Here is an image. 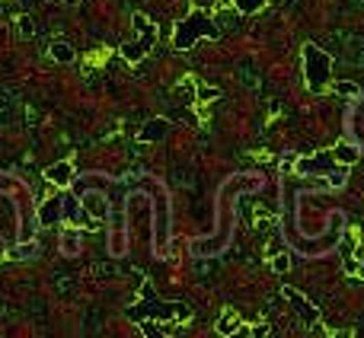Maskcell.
I'll return each instance as SVG.
<instances>
[{"mask_svg": "<svg viewBox=\"0 0 364 338\" xmlns=\"http://www.w3.org/2000/svg\"><path fill=\"white\" fill-rule=\"evenodd\" d=\"M125 316L134 322H144V319H154V322H186L192 319V310H189V303H167L160 300L157 291H154V284L144 281L141 284V303L128 306Z\"/></svg>", "mask_w": 364, "mask_h": 338, "instance_id": "cell-1", "label": "cell"}, {"mask_svg": "<svg viewBox=\"0 0 364 338\" xmlns=\"http://www.w3.org/2000/svg\"><path fill=\"white\" fill-rule=\"evenodd\" d=\"M198 38H221V26L208 16L205 10H192L186 19L176 23V32H173V45L179 51H186L198 42Z\"/></svg>", "mask_w": 364, "mask_h": 338, "instance_id": "cell-2", "label": "cell"}, {"mask_svg": "<svg viewBox=\"0 0 364 338\" xmlns=\"http://www.w3.org/2000/svg\"><path fill=\"white\" fill-rule=\"evenodd\" d=\"M300 55H304V83H307V90L319 93L329 83V77H332V55H326L313 42H307L300 48Z\"/></svg>", "mask_w": 364, "mask_h": 338, "instance_id": "cell-3", "label": "cell"}, {"mask_svg": "<svg viewBox=\"0 0 364 338\" xmlns=\"http://www.w3.org/2000/svg\"><path fill=\"white\" fill-rule=\"evenodd\" d=\"M134 29H138L141 36L138 42H128V45H121V58L128 61V64H138V61H144L147 58V51L154 48V42H157V26L150 23L147 16H134Z\"/></svg>", "mask_w": 364, "mask_h": 338, "instance_id": "cell-4", "label": "cell"}, {"mask_svg": "<svg viewBox=\"0 0 364 338\" xmlns=\"http://www.w3.org/2000/svg\"><path fill=\"white\" fill-rule=\"evenodd\" d=\"M281 297L291 303V310L300 316V322H307V326H317L319 322V306L317 303H310L298 287H281Z\"/></svg>", "mask_w": 364, "mask_h": 338, "instance_id": "cell-5", "label": "cell"}, {"mask_svg": "<svg viewBox=\"0 0 364 338\" xmlns=\"http://www.w3.org/2000/svg\"><path fill=\"white\" fill-rule=\"evenodd\" d=\"M332 169H336V160H332V154H326V150H317V154L298 160L300 176H329Z\"/></svg>", "mask_w": 364, "mask_h": 338, "instance_id": "cell-6", "label": "cell"}, {"mask_svg": "<svg viewBox=\"0 0 364 338\" xmlns=\"http://www.w3.org/2000/svg\"><path fill=\"white\" fill-rule=\"evenodd\" d=\"M61 217H64V195H51L48 202L38 204V224L42 227H55Z\"/></svg>", "mask_w": 364, "mask_h": 338, "instance_id": "cell-7", "label": "cell"}, {"mask_svg": "<svg viewBox=\"0 0 364 338\" xmlns=\"http://www.w3.org/2000/svg\"><path fill=\"white\" fill-rule=\"evenodd\" d=\"M45 179L51 185H58V189H67V185L77 179V173H74V163H67V160H61V163H51L45 169Z\"/></svg>", "mask_w": 364, "mask_h": 338, "instance_id": "cell-8", "label": "cell"}, {"mask_svg": "<svg viewBox=\"0 0 364 338\" xmlns=\"http://www.w3.org/2000/svg\"><path fill=\"white\" fill-rule=\"evenodd\" d=\"M167 134H169V121L167 119H147V125L141 128L138 141L141 144H157V141H163Z\"/></svg>", "mask_w": 364, "mask_h": 338, "instance_id": "cell-9", "label": "cell"}, {"mask_svg": "<svg viewBox=\"0 0 364 338\" xmlns=\"http://www.w3.org/2000/svg\"><path fill=\"white\" fill-rule=\"evenodd\" d=\"M215 332H217L221 338L236 335V332H240V319H236V313H224V316L215 322Z\"/></svg>", "mask_w": 364, "mask_h": 338, "instance_id": "cell-10", "label": "cell"}, {"mask_svg": "<svg viewBox=\"0 0 364 338\" xmlns=\"http://www.w3.org/2000/svg\"><path fill=\"white\" fill-rule=\"evenodd\" d=\"M48 51H51V58H55L58 64H71V61H74V48L67 45V42H51Z\"/></svg>", "mask_w": 364, "mask_h": 338, "instance_id": "cell-11", "label": "cell"}, {"mask_svg": "<svg viewBox=\"0 0 364 338\" xmlns=\"http://www.w3.org/2000/svg\"><path fill=\"white\" fill-rule=\"evenodd\" d=\"M84 210H93L96 217H106V214H109L103 195H84Z\"/></svg>", "mask_w": 364, "mask_h": 338, "instance_id": "cell-12", "label": "cell"}, {"mask_svg": "<svg viewBox=\"0 0 364 338\" xmlns=\"http://www.w3.org/2000/svg\"><path fill=\"white\" fill-rule=\"evenodd\" d=\"M332 160L342 163V166H352L358 160V150H355V147H348V144H339L336 150H332Z\"/></svg>", "mask_w": 364, "mask_h": 338, "instance_id": "cell-13", "label": "cell"}, {"mask_svg": "<svg viewBox=\"0 0 364 338\" xmlns=\"http://www.w3.org/2000/svg\"><path fill=\"white\" fill-rule=\"evenodd\" d=\"M61 246H64V256H77L80 252V233L77 230H67L61 237Z\"/></svg>", "mask_w": 364, "mask_h": 338, "instance_id": "cell-14", "label": "cell"}, {"mask_svg": "<svg viewBox=\"0 0 364 338\" xmlns=\"http://www.w3.org/2000/svg\"><path fill=\"white\" fill-rule=\"evenodd\" d=\"M265 3H269V0H234L236 13H243V16H252V13H259Z\"/></svg>", "mask_w": 364, "mask_h": 338, "instance_id": "cell-15", "label": "cell"}, {"mask_svg": "<svg viewBox=\"0 0 364 338\" xmlns=\"http://www.w3.org/2000/svg\"><path fill=\"white\" fill-rule=\"evenodd\" d=\"M10 256H13V258H32V256H38V243H36V239H26V243H19V249H10Z\"/></svg>", "mask_w": 364, "mask_h": 338, "instance_id": "cell-16", "label": "cell"}, {"mask_svg": "<svg viewBox=\"0 0 364 338\" xmlns=\"http://www.w3.org/2000/svg\"><path fill=\"white\" fill-rule=\"evenodd\" d=\"M271 271L275 274L291 271V256L288 252H271Z\"/></svg>", "mask_w": 364, "mask_h": 338, "instance_id": "cell-17", "label": "cell"}, {"mask_svg": "<svg viewBox=\"0 0 364 338\" xmlns=\"http://www.w3.org/2000/svg\"><path fill=\"white\" fill-rule=\"evenodd\" d=\"M332 90H336L339 96H358V93H361V86H358V83H352V80H336V83H332Z\"/></svg>", "mask_w": 364, "mask_h": 338, "instance_id": "cell-18", "label": "cell"}, {"mask_svg": "<svg viewBox=\"0 0 364 338\" xmlns=\"http://www.w3.org/2000/svg\"><path fill=\"white\" fill-rule=\"evenodd\" d=\"M138 326H141V332H144V338H167V332L160 329L154 319H144V322H138Z\"/></svg>", "mask_w": 364, "mask_h": 338, "instance_id": "cell-19", "label": "cell"}, {"mask_svg": "<svg viewBox=\"0 0 364 338\" xmlns=\"http://www.w3.org/2000/svg\"><path fill=\"white\" fill-rule=\"evenodd\" d=\"M19 32H23V38H32L36 29H32V19H29V16H19Z\"/></svg>", "mask_w": 364, "mask_h": 338, "instance_id": "cell-20", "label": "cell"}, {"mask_svg": "<svg viewBox=\"0 0 364 338\" xmlns=\"http://www.w3.org/2000/svg\"><path fill=\"white\" fill-rule=\"evenodd\" d=\"M329 185H332V189H339V185H345V173H339V169H332V173H329Z\"/></svg>", "mask_w": 364, "mask_h": 338, "instance_id": "cell-21", "label": "cell"}, {"mask_svg": "<svg viewBox=\"0 0 364 338\" xmlns=\"http://www.w3.org/2000/svg\"><path fill=\"white\" fill-rule=\"evenodd\" d=\"M250 338H269V326H265V322H259V326H252Z\"/></svg>", "mask_w": 364, "mask_h": 338, "instance_id": "cell-22", "label": "cell"}, {"mask_svg": "<svg viewBox=\"0 0 364 338\" xmlns=\"http://www.w3.org/2000/svg\"><path fill=\"white\" fill-rule=\"evenodd\" d=\"M358 274L364 278V252H361V258H358Z\"/></svg>", "mask_w": 364, "mask_h": 338, "instance_id": "cell-23", "label": "cell"}]
</instances>
